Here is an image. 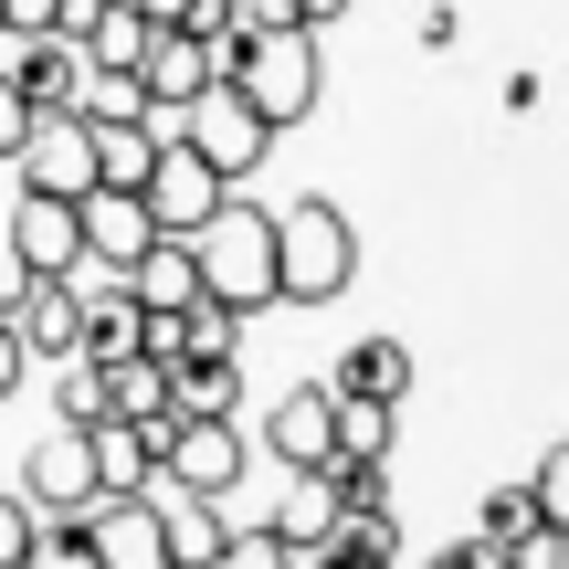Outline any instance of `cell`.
<instances>
[{"label": "cell", "mask_w": 569, "mask_h": 569, "mask_svg": "<svg viewBox=\"0 0 569 569\" xmlns=\"http://www.w3.org/2000/svg\"><path fill=\"white\" fill-rule=\"evenodd\" d=\"M21 284H32V264H21V253H11V243H0V306H11V296H21Z\"/></svg>", "instance_id": "cell-34"}, {"label": "cell", "mask_w": 569, "mask_h": 569, "mask_svg": "<svg viewBox=\"0 0 569 569\" xmlns=\"http://www.w3.org/2000/svg\"><path fill=\"white\" fill-rule=\"evenodd\" d=\"M138 11H148V21H190V0H138Z\"/></svg>", "instance_id": "cell-35"}, {"label": "cell", "mask_w": 569, "mask_h": 569, "mask_svg": "<svg viewBox=\"0 0 569 569\" xmlns=\"http://www.w3.org/2000/svg\"><path fill=\"white\" fill-rule=\"evenodd\" d=\"M222 74V53H211L201 32H180V21H148V42H138V84H148V117H180L201 84Z\"/></svg>", "instance_id": "cell-10"}, {"label": "cell", "mask_w": 569, "mask_h": 569, "mask_svg": "<svg viewBox=\"0 0 569 569\" xmlns=\"http://www.w3.org/2000/svg\"><path fill=\"white\" fill-rule=\"evenodd\" d=\"M348 274H359V243H348V211L338 201L274 211V306H338Z\"/></svg>", "instance_id": "cell-3"}, {"label": "cell", "mask_w": 569, "mask_h": 569, "mask_svg": "<svg viewBox=\"0 0 569 569\" xmlns=\"http://www.w3.org/2000/svg\"><path fill=\"white\" fill-rule=\"evenodd\" d=\"M232 32H274V21H296V0H222Z\"/></svg>", "instance_id": "cell-29"}, {"label": "cell", "mask_w": 569, "mask_h": 569, "mask_svg": "<svg viewBox=\"0 0 569 569\" xmlns=\"http://www.w3.org/2000/svg\"><path fill=\"white\" fill-rule=\"evenodd\" d=\"M21 507H32L42 528H74V517L96 507V443H84V422H53L21 453Z\"/></svg>", "instance_id": "cell-6"}, {"label": "cell", "mask_w": 569, "mask_h": 569, "mask_svg": "<svg viewBox=\"0 0 569 569\" xmlns=\"http://www.w3.org/2000/svg\"><path fill=\"white\" fill-rule=\"evenodd\" d=\"M169 127H180V138H190V148H201V159H211V180H222V190H243L253 169L274 159V127L253 117V106L232 96L222 74H211V84H201V96H190V106H180V117H169Z\"/></svg>", "instance_id": "cell-4"}, {"label": "cell", "mask_w": 569, "mask_h": 569, "mask_svg": "<svg viewBox=\"0 0 569 569\" xmlns=\"http://www.w3.org/2000/svg\"><path fill=\"white\" fill-rule=\"evenodd\" d=\"M84 549H96V569H169V528H159V496H96V507L74 517Z\"/></svg>", "instance_id": "cell-8"}, {"label": "cell", "mask_w": 569, "mask_h": 569, "mask_svg": "<svg viewBox=\"0 0 569 569\" xmlns=\"http://www.w3.org/2000/svg\"><path fill=\"white\" fill-rule=\"evenodd\" d=\"M222 84L232 96L253 106V117L274 127H306L317 117V84H327V63H317V32H306V21H274V32H243L232 42V63H222Z\"/></svg>", "instance_id": "cell-2"}, {"label": "cell", "mask_w": 569, "mask_h": 569, "mask_svg": "<svg viewBox=\"0 0 569 569\" xmlns=\"http://www.w3.org/2000/svg\"><path fill=\"white\" fill-rule=\"evenodd\" d=\"M138 201H148V222H159V232H190L211 201H222V180H211V159L180 138V127H169L159 159H148V180H138Z\"/></svg>", "instance_id": "cell-11"}, {"label": "cell", "mask_w": 569, "mask_h": 569, "mask_svg": "<svg viewBox=\"0 0 569 569\" xmlns=\"http://www.w3.org/2000/svg\"><path fill=\"white\" fill-rule=\"evenodd\" d=\"M159 528H169V569H211V549H222V496H180V486H159Z\"/></svg>", "instance_id": "cell-19"}, {"label": "cell", "mask_w": 569, "mask_h": 569, "mask_svg": "<svg viewBox=\"0 0 569 569\" xmlns=\"http://www.w3.org/2000/svg\"><path fill=\"white\" fill-rule=\"evenodd\" d=\"M84 443H96V496H138V486H159V453H148V432L138 422H84Z\"/></svg>", "instance_id": "cell-18"}, {"label": "cell", "mask_w": 569, "mask_h": 569, "mask_svg": "<svg viewBox=\"0 0 569 569\" xmlns=\"http://www.w3.org/2000/svg\"><path fill=\"white\" fill-rule=\"evenodd\" d=\"M327 390H338V401H401L411 390V348L401 338H348V359L327 369Z\"/></svg>", "instance_id": "cell-15"}, {"label": "cell", "mask_w": 569, "mask_h": 569, "mask_svg": "<svg viewBox=\"0 0 569 569\" xmlns=\"http://www.w3.org/2000/svg\"><path fill=\"white\" fill-rule=\"evenodd\" d=\"M74 222H84V264H106V274H117L127 253L159 232V222H148V201H138V190H117V180H96V190H84V201H74Z\"/></svg>", "instance_id": "cell-14"}, {"label": "cell", "mask_w": 569, "mask_h": 569, "mask_svg": "<svg viewBox=\"0 0 569 569\" xmlns=\"http://www.w3.org/2000/svg\"><path fill=\"white\" fill-rule=\"evenodd\" d=\"M538 528V507H528V486H496L486 507H475V538H486V549H507V538H528Z\"/></svg>", "instance_id": "cell-24"}, {"label": "cell", "mask_w": 569, "mask_h": 569, "mask_svg": "<svg viewBox=\"0 0 569 569\" xmlns=\"http://www.w3.org/2000/svg\"><path fill=\"white\" fill-rule=\"evenodd\" d=\"M190 253H201V296L232 306V317H264L274 306V211L222 190V201L190 222Z\"/></svg>", "instance_id": "cell-1"}, {"label": "cell", "mask_w": 569, "mask_h": 569, "mask_svg": "<svg viewBox=\"0 0 569 569\" xmlns=\"http://www.w3.org/2000/svg\"><path fill=\"white\" fill-rule=\"evenodd\" d=\"M42 538V517L21 507V496H0V569H21V549Z\"/></svg>", "instance_id": "cell-28"}, {"label": "cell", "mask_w": 569, "mask_h": 569, "mask_svg": "<svg viewBox=\"0 0 569 569\" xmlns=\"http://www.w3.org/2000/svg\"><path fill=\"white\" fill-rule=\"evenodd\" d=\"M21 369H32V359H21V338H11V317H0V401H11V390H21Z\"/></svg>", "instance_id": "cell-32"}, {"label": "cell", "mask_w": 569, "mask_h": 569, "mask_svg": "<svg viewBox=\"0 0 569 569\" xmlns=\"http://www.w3.org/2000/svg\"><path fill=\"white\" fill-rule=\"evenodd\" d=\"M264 528L284 538V549H317V538L338 528V486H327V475H284V507L264 517Z\"/></svg>", "instance_id": "cell-20"}, {"label": "cell", "mask_w": 569, "mask_h": 569, "mask_svg": "<svg viewBox=\"0 0 569 569\" xmlns=\"http://www.w3.org/2000/svg\"><path fill=\"white\" fill-rule=\"evenodd\" d=\"M253 443H264L284 475H317L327 453H338V390H327V380H296V390L264 411V432H253Z\"/></svg>", "instance_id": "cell-9"}, {"label": "cell", "mask_w": 569, "mask_h": 569, "mask_svg": "<svg viewBox=\"0 0 569 569\" xmlns=\"http://www.w3.org/2000/svg\"><path fill=\"white\" fill-rule=\"evenodd\" d=\"M432 569H507V559H496V549H486V538H453V549H443V559H432Z\"/></svg>", "instance_id": "cell-31"}, {"label": "cell", "mask_w": 569, "mask_h": 569, "mask_svg": "<svg viewBox=\"0 0 569 569\" xmlns=\"http://www.w3.org/2000/svg\"><path fill=\"white\" fill-rule=\"evenodd\" d=\"M11 159H21V190H53V201H84L96 190V138H84L74 106H32Z\"/></svg>", "instance_id": "cell-7"}, {"label": "cell", "mask_w": 569, "mask_h": 569, "mask_svg": "<svg viewBox=\"0 0 569 569\" xmlns=\"http://www.w3.org/2000/svg\"><path fill=\"white\" fill-rule=\"evenodd\" d=\"M0 317H11L21 359H74V348H84V296H74V274H32Z\"/></svg>", "instance_id": "cell-12"}, {"label": "cell", "mask_w": 569, "mask_h": 569, "mask_svg": "<svg viewBox=\"0 0 569 569\" xmlns=\"http://www.w3.org/2000/svg\"><path fill=\"white\" fill-rule=\"evenodd\" d=\"M169 401H180V411H243V369H232V348H211V359H169Z\"/></svg>", "instance_id": "cell-21"}, {"label": "cell", "mask_w": 569, "mask_h": 569, "mask_svg": "<svg viewBox=\"0 0 569 569\" xmlns=\"http://www.w3.org/2000/svg\"><path fill=\"white\" fill-rule=\"evenodd\" d=\"M211 569H296V549H284L274 528H222V549H211Z\"/></svg>", "instance_id": "cell-23"}, {"label": "cell", "mask_w": 569, "mask_h": 569, "mask_svg": "<svg viewBox=\"0 0 569 569\" xmlns=\"http://www.w3.org/2000/svg\"><path fill=\"white\" fill-rule=\"evenodd\" d=\"M21 569H96V549H84V528H42L21 549Z\"/></svg>", "instance_id": "cell-27"}, {"label": "cell", "mask_w": 569, "mask_h": 569, "mask_svg": "<svg viewBox=\"0 0 569 569\" xmlns=\"http://www.w3.org/2000/svg\"><path fill=\"white\" fill-rule=\"evenodd\" d=\"M243 465H253V432H232V411H180L159 443V486L180 496H232Z\"/></svg>", "instance_id": "cell-5"}, {"label": "cell", "mask_w": 569, "mask_h": 569, "mask_svg": "<svg viewBox=\"0 0 569 569\" xmlns=\"http://www.w3.org/2000/svg\"><path fill=\"white\" fill-rule=\"evenodd\" d=\"M74 296H84V348H74V359H127V348H138V327H148V306L127 296V274L74 284Z\"/></svg>", "instance_id": "cell-17"}, {"label": "cell", "mask_w": 569, "mask_h": 569, "mask_svg": "<svg viewBox=\"0 0 569 569\" xmlns=\"http://www.w3.org/2000/svg\"><path fill=\"white\" fill-rule=\"evenodd\" d=\"M390 432H401V401H338V453H380L390 465Z\"/></svg>", "instance_id": "cell-22"}, {"label": "cell", "mask_w": 569, "mask_h": 569, "mask_svg": "<svg viewBox=\"0 0 569 569\" xmlns=\"http://www.w3.org/2000/svg\"><path fill=\"white\" fill-rule=\"evenodd\" d=\"M21 127H32V106H21V84L0 74V159H11V148H21Z\"/></svg>", "instance_id": "cell-30"}, {"label": "cell", "mask_w": 569, "mask_h": 569, "mask_svg": "<svg viewBox=\"0 0 569 569\" xmlns=\"http://www.w3.org/2000/svg\"><path fill=\"white\" fill-rule=\"evenodd\" d=\"M528 507H538V528H569V443H549V453H538Z\"/></svg>", "instance_id": "cell-25"}, {"label": "cell", "mask_w": 569, "mask_h": 569, "mask_svg": "<svg viewBox=\"0 0 569 569\" xmlns=\"http://www.w3.org/2000/svg\"><path fill=\"white\" fill-rule=\"evenodd\" d=\"M11 84H21V106H74V84H84V53L63 32H21V53H11Z\"/></svg>", "instance_id": "cell-16"}, {"label": "cell", "mask_w": 569, "mask_h": 569, "mask_svg": "<svg viewBox=\"0 0 569 569\" xmlns=\"http://www.w3.org/2000/svg\"><path fill=\"white\" fill-rule=\"evenodd\" d=\"M338 11H359V0H296V21H306V32H327Z\"/></svg>", "instance_id": "cell-33"}, {"label": "cell", "mask_w": 569, "mask_h": 569, "mask_svg": "<svg viewBox=\"0 0 569 569\" xmlns=\"http://www.w3.org/2000/svg\"><path fill=\"white\" fill-rule=\"evenodd\" d=\"M63 369V422H106V380H96V359H53Z\"/></svg>", "instance_id": "cell-26"}, {"label": "cell", "mask_w": 569, "mask_h": 569, "mask_svg": "<svg viewBox=\"0 0 569 569\" xmlns=\"http://www.w3.org/2000/svg\"><path fill=\"white\" fill-rule=\"evenodd\" d=\"M0 243H11L32 274H84V222H74V201H53V190H21Z\"/></svg>", "instance_id": "cell-13"}]
</instances>
